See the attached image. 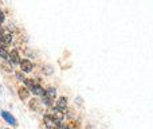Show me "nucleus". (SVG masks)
Here are the masks:
<instances>
[{
	"label": "nucleus",
	"mask_w": 153,
	"mask_h": 129,
	"mask_svg": "<svg viewBox=\"0 0 153 129\" xmlns=\"http://www.w3.org/2000/svg\"><path fill=\"white\" fill-rule=\"evenodd\" d=\"M8 59H10V62L13 65H20V62H22L20 57H19V54L16 50H12L10 54H8Z\"/></svg>",
	"instance_id": "nucleus-3"
},
{
	"label": "nucleus",
	"mask_w": 153,
	"mask_h": 129,
	"mask_svg": "<svg viewBox=\"0 0 153 129\" xmlns=\"http://www.w3.org/2000/svg\"><path fill=\"white\" fill-rule=\"evenodd\" d=\"M8 51H7V48H5V46H0V57L1 58H4V59H8Z\"/></svg>",
	"instance_id": "nucleus-11"
},
{
	"label": "nucleus",
	"mask_w": 153,
	"mask_h": 129,
	"mask_svg": "<svg viewBox=\"0 0 153 129\" xmlns=\"http://www.w3.org/2000/svg\"><path fill=\"white\" fill-rule=\"evenodd\" d=\"M11 42H12V35L11 34H3V37H1L3 46H8Z\"/></svg>",
	"instance_id": "nucleus-9"
},
{
	"label": "nucleus",
	"mask_w": 153,
	"mask_h": 129,
	"mask_svg": "<svg viewBox=\"0 0 153 129\" xmlns=\"http://www.w3.org/2000/svg\"><path fill=\"white\" fill-rule=\"evenodd\" d=\"M58 110H61V112H65L67 109V100L65 97H61L58 100V104H56V106H55Z\"/></svg>",
	"instance_id": "nucleus-6"
},
{
	"label": "nucleus",
	"mask_w": 153,
	"mask_h": 129,
	"mask_svg": "<svg viewBox=\"0 0 153 129\" xmlns=\"http://www.w3.org/2000/svg\"><path fill=\"white\" fill-rule=\"evenodd\" d=\"M42 101H43V104L45 105H47V106H51V100H48L46 95H42Z\"/></svg>",
	"instance_id": "nucleus-12"
},
{
	"label": "nucleus",
	"mask_w": 153,
	"mask_h": 129,
	"mask_svg": "<svg viewBox=\"0 0 153 129\" xmlns=\"http://www.w3.org/2000/svg\"><path fill=\"white\" fill-rule=\"evenodd\" d=\"M1 37H3V32L0 31V42H1Z\"/></svg>",
	"instance_id": "nucleus-15"
},
{
	"label": "nucleus",
	"mask_w": 153,
	"mask_h": 129,
	"mask_svg": "<svg viewBox=\"0 0 153 129\" xmlns=\"http://www.w3.org/2000/svg\"><path fill=\"white\" fill-rule=\"evenodd\" d=\"M43 95H46V97H47L48 100L53 101L54 98L56 97V90L54 89V87H48V89H46V90H45V94H43Z\"/></svg>",
	"instance_id": "nucleus-8"
},
{
	"label": "nucleus",
	"mask_w": 153,
	"mask_h": 129,
	"mask_svg": "<svg viewBox=\"0 0 153 129\" xmlns=\"http://www.w3.org/2000/svg\"><path fill=\"white\" fill-rule=\"evenodd\" d=\"M28 90L27 89H24V87H20V89H19V97H20V100H27V98H28Z\"/></svg>",
	"instance_id": "nucleus-10"
},
{
	"label": "nucleus",
	"mask_w": 153,
	"mask_h": 129,
	"mask_svg": "<svg viewBox=\"0 0 153 129\" xmlns=\"http://www.w3.org/2000/svg\"><path fill=\"white\" fill-rule=\"evenodd\" d=\"M19 66H20L22 71H24V73H30V71L32 70V67H34V65H32L31 62L28 61V59H23Z\"/></svg>",
	"instance_id": "nucleus-4"
},
{
	"label": "nucleus",
	"mask_w": 153,
	"mask_h": 129,
	"mask_svg": "<svg viewBox=\"0 0 153 129\" xmlns=\"http://www.w3.org/2000/svg\"><path fill=\"white\" fill-rule=\"evenodd\" d=\"M1 117L8 122V124L12 125V127H16V124H18V122H16V120L13 119L12 114H10L8 112H5V110H3V112H1Z\"/></svg>",
	"instance_id": "nucleus-5"
},
{
	"label": "nucleus",
	"mask_w": 153,
	"mask_h": 129,
	"mask_svg": "<svg viewBox=\"0 0 153 129\" xmlns=\"http://www.w3.org/2000/svg\"><path fill=\"white\" fill-rule=\"evenodd\" d=\"M43 122H45V125H46V128L47 129H58V128H61V124H59V122L56 121L53 116H50V114H46V116L43 117Z\"/></svg>",
	"instance_id": "nucleus-2"
},
{
	"label": "nucleus",
	"mask_w": 153,
	"mask_h": 129,
	"mask_svg": "<svg viewBox=\"0 0 153 129\" xmlns=\"http://www.w3.org/2000/svg\"><path fill=\"white\" fill-rule=\"evenodd\" d=\"M3 20H4V13L0 11V23H3Z\"/></svg>",
	"instance_id": "nucleus-14"
},
{
	"label": "nucleus",
	"mask_w": 153,
	"mask_h": 129,
	"mask_svg": "<svg viewBox=\"0 0 153 129\" xmlns=\"http://www.w3.org/2000/svg\"><path fill=\"white\" fill-rule=\"evenodd\" d=\"M16 75H18V79H22V81H24V77H23V74H22V73H18Z\"/></svg>",
	"instance_id": "nucleus-13"
},
{
	"label": "nucleus",
	"mask_w": 153,
	"mask_h": 129,
	"mask_svg": "<svg viewBox=\"0 0 153 129\" xmlns=\"http://www.w3.org/2000/svg\"><path fill=\"white\" fill-rule=\"evenodd\" d=\"M51 116L54 117V119L56 120V121L59 122V124L62 125V120H63V112H61V110H58L56 108H54V110H53V114Z\"/></svg>",
	"instance_id": "nucleus-7"
},
{
	"label": "nucleus",
	"mask_w": 153,
	"mask_h": 129,
	"mask_svg": "<svg viewBox=\"0 0 153 129\" xmlns=\"http://www.w3.org/2000/svg\"><path fill=\"white\" fill-rule=\"evenodd\" d=\"M24 85H26V86L30 89V92H32L35 95H43L45 94L43 87L39 86V85H36V84H34V82L30 81V79H24Z\"/></svg>",
	"instance_id": "nucleus-1"
}]
</instances>
